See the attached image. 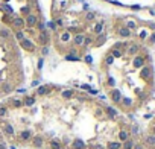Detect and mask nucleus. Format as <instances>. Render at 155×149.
Segmentation results:
<instances>
[{"mask_svg": "<svg viewBox=\"0 0 155 149\" xmlns=\"http://www.w3.org/2000/svg\"><path fill=\"white\" fill-rule=\"evenodd\" d=\"M20 46L23 47L24 50H29V52H32V50L35 49V44L32 40H28V38H24V40H21L20 41Z\"/></svg>", "mask_w": 155, "mask_h": 149, "instance_id": "f257e3e1", "label": "nucleus"}, {"mask_svg": "<svg viewBox=\"0 0 155 149\" xmlns=\"http://www.w3.org/2000/svg\"><path fill=\"white\" fill-rule=\"evenodd\" d=\"M24 23H26V24H28L29 28H34L35 24H38V17L35 15V14H29V15L26 17Z\"/></svg>", "mask_w": 155, "mask_h": 149, "instance_id": "f03ea898", "label": "nucleus"}, {"mask_svg": "<svg viewBox=\"0 0 155 149\" xmlns=\"http://www.w3.org/2000/svg\"><path fill=\"white\" fill-rule=\"evenodd\" d=\"M140 75H141L143 79H151V76H152V68H151V67H144V66H143Z\"/></svg>", "mask_w": 155, "mask_h": 149, "instance_id": "7ed1b4c3", "label": "nucleus"}, {"mask_svg": "<svg viewBox=\"0 0 155 149\" xmlns=\"http://www.w3.org/2000/svg\"><path fill=\"white\" fill-rule=\"evenodd\" d=\"M111 99H113V102H116V103H120L122 100V94H120V90H113L111 91Z\"/></svg>", "mask_w": 155, "mask_h": 149, "instance_id": "20e7f679", "label": "nucleus"}, {"mask_svg": "<svg viewBox=\"0 0 155 149\" xmlns=\"http://www.w3.org/2000/svg\"><path fill=\"white\" fill-rule=\"evenodd\" d=\"M24 24V18H20V17H14L12 18V26L17 28V29H21Z\"/></svg>", "mask_w": 155, "mask_h": 149, "instance_id": "39448f33", "label": "nucleus"}, {"mask_svg": "<svg viewBox=\"0 0 155 149\" xmlns=\"http://www.w3.org/2000/svg\"><path fill=\"white\" fill-rule=\"evenodd\" d=\"M31 138H32V133H31L29 129H24V131L20 133V140H21V142H28V140H31Z\"/></svg>", "mask_w": 155, "mask_h": 149, "instance_id": "423d86ee", "label": "nucleus"}, {"mask_svg": "<svg viewBox=\"0 0 155 149\" xmlns=\"http://www.w3.org/2000/svg\"><path fill=\"white\" fill-rule=\"evenodd\" d=\"M38 41H40L43 46H47V43H49V33L46 32V31L41 32L40 33V37H38Z\"/></svg>", "mask_w": 155, "mask_h": 149, "instance_id": "0eeeda50", "label": "nucleus"}, {"mask_svg": "<svg viewBox=\"0 0 155 149\" xmlns=\"http://www.w3.org/2000/svg\"><path fill=\"white\" fill-rule=\"evenodd\" d=\"M71 148L73 149H85V143H84V140L76 138V140L71 143Z\"/></svg>", "mask_w": 155, "mask_h": 149, "instance_id": "6e6552de", "label": "nucleus"}, {"mask_svg": "<svg viewBox=\"0 0 155 149\" xmlns=\"http://www.w3.org/2000/svg\"><path fill=\"white\" fill-rule=\"evenodd\" d=\"M73 43H75L76 46H82V44H84V35H82V33H78V35L73 38Z\"/></svg>", "mask_w": 155, "mask_h": 149, "instance_id": "1a4fd4ad", "label": "nucleus"}, {"mask_svg": "<svg viewBox=\"0 0 155 149\" xmlns=\"http://www.w3.org/2000/svg\"><path fill=\"white\" fill-rule=\"evenodd\" d=\"M119 140L123 142V143H125L126 140H129V133H128V131H125V129H122L120 133H119Z\"/></svg>", "mask_w": 155, "mask_h": 149, "instance_id": "9d476101", "label": "nucleus"}, {"mask_svg": "<svg viewBox=\"0 0 155 149\" xmlns=\"http://www.w3.org/2000/svg\"><path fill=\"white\" fill-rule=\"evenodd\" d=\"M105 113H106L108 116L111 117V119H114V117L117 116V111H116L113 107H106V108H105Z\"/></svg>", "mask_w": 155, "mask_h": 149, "instance_id": "9b49d317", "label": "nucleus"}, {"mask_svg": "<svg viewBox=\"0 0 155 149\" xmlns=\"http://www.w3.org/2000/svg\"><path fill=\"white\" fill-rule=\"evenodd\" d=\"M32 143H34V146H35V148H41L44 142H43V138H41L40 135H37V137H34V140H32Z\"/></svg>", "mask_w": 155, "mask_h": 149, "instance_id": "f8f14e48", "label": "nucleus"}, {"mask_svg": "<svg viewBox=\"0 0 155 149\" xmlns=\"http://www.w3.org/2000/svg\"><path fill=\"white\" fill-rule=\"evenodd\" d=\"M3 129H5V133L8 134V135H14V133H15V131H14V126H12L11 123H6Z\"/></svg>", "mask_w": 155, "mask_h": 149, "instance_id": "ddd939ff", "label": "nucleus"}, {"mask_svg": "<svg viewBox=\"0 0 155 149\" xmlns=\"http://www.w3.org/2000/svg\"><path fill=\"white\" fill-rule=\"evenodd\" d=\"M46 93H49V87H47V85H41V87L37 90V94H40V96H44Z\"/></svg>", "mask_w": 155, "mask_h": 149, "instance_id": "4468645a", "label": "nucleus"}, {"mask_svg": "<svg viewBox=\"0 0 155 149\" xmlns=\"http://www.w3.org/2000/svg\"><path fill=\"white\" fill-rule=\"evenodd\" d=\"M143 64H144V59L141 56H135L134 58V67H143Z\"/></svg>", "mask_w": 155, "mask_h": 149, "instance_id": "2eb2a0df", "label": "nucleus"}, {"mask_svg": "<svg viewBox=\"0 0 155 149\" xmlns=\"http://www.w3.org/2000/svg\"><path fill=\"white\" fill-rule=\"evenodd\" d=\"M120 148H122L120 142H110L108 143V149H120Z\"/></svg>", "mask_w": 155, "mask_h": 149, "instance_id": "dca6fc26", "label": "nucleus"}, {"mask_svg": "<svg viewBox=\"0 0 155 149\" xmlns=\"http://www.w3.org/2000/svg\"><path fill=\"white\" fill-rule=\"evenodd\" d=\"M23 103H24L26 107H32V105L35 103V98H32V96H28V98L24 99V102H23Z\"/></svg>", "mask_w": 155, "mask_h": 149, "instance_id": "f3484780", "label": "nucleus"}, {"mask_svg": "<svg viewBox=\"0 0 155 149\" xmlns=\"http://www.w3.org/2000/svg\"><path fill=\"white\" fill-rule=\"evenodd\" d=\"M122 148L123 149H132L134 148V142H132V140H126V142L122 145Z\"/></svg>", "mask_w": 155, "mask_h": 149, "instance_id": "a211bd4d", "label": "nucleus"}, {"mask_svg": "<svg viewBox=\"0 0 155 149\" xmlns=\"http://www.w3.org/2000/svg\"><path fill=\"white\" fill-rule=\"evenodd\" d=\"M0 37H2V38H9V37H11V32H9L6 28H3V29H0Z\"/></svg>", "mask_w": 155, "mask_h": 149, "instance_id": "6ab92c4d", "label": "nucleus"}, {"mask_svg": "<svg viewBox=\"0 0 155 149\" xmlns=\"http://www.w3.org/2000/svg\"><path fill=\"white\" fill-rule=\"evenodd\" d=\"M119 33H120L122 37H129V35H131V31H129L128 28H122L120 31H119Z\"/></svg>", "mask_w": 155, "mask_h": 149, "instance_id": "aec40b11", "label": "nucleus"}, {"mask_svg": "<svg viewBox=\"0 0 155 149\" xmlns=\"http://www.w3.org/2000/svg\"><path fill=\"white\" fill-rule=\"evenodd\" d=\"M62 98H64V99L73 98V91H71V90H64V91H62Z\"/></svg>", "mask_w": 155, "mask_h": 149, "instance_id": "412c9836", "label": "nucleus"}, {"mask_svg": "<svg viewBox=\"0 0 155 149\" xmlns=\"http://www.w3.org/2000/svg\"><path fill=\"white\" fill-rule=\"evenodd\" d=\"M102 29H103V24H102V23H97V24L94 26V33L101 35V33H102Z\"/></svg>", "mask_w": 155, "mask_h": 149, "instance_id": "4be33fe9", "label": "nucleus"}, {"mask_svg": "<svg viewBox=\"0 0 155 149\" xmlns=\"http://www.w3.org/2000/svg\"><path fill=\"white\" fill-rule=\"evenodd\" d=\"M111 56H113V58H120V56H122V50L113 49V50H111Z\"/></svg>", "mask_w": 155, "mask_h": 149, "instance_id": "5701e85b", "label": "nucleus"}, {"mask_svg": "<svg viewBox=\"0 0 155 149\" xmlns=\"http://www.w3.org/2000/svg\"><path fill=\"white\" fill-rule=\"evenodd\" d=\"M50 148L52 149H61V143L58 140H52L50 142Z\"/></svg>", "mask_w": 155, "mask_h": 149, "instance_id": "b1692460", "label": "nucleus"}, {"mask_svg": "<svg viewBox=\"0 0 155 149\" xmlns=\"http://www.w3.org/2000/svg\"><path fill=\"white\" fill-rule=\"evenodd\" d=\"M2 9H3L5 12H8V14H12V12H14L12 6H9V5H2Z\"/></svg>", "mask_w": 155, "mask_h": 149, "instance_id": "393cba45", "label": "nucleus"}, {"mask_svg": "<svg viewBox=\"0 0 155 149\" xmlns=\"http://www.w3.org/2000/svg\"><path fill=\"white\" fill-rule=\"evenodd\" d=\"M120 102L125 105V107H131V105H132V100L129 99V98H122Z\"/></svg>", "mask_w": 155, "mask_h": 149, "instance_id": "a878e982", "label": "nucleus"}, {"mask_svg": "<svg viewBox=\"0 0 155 149\" xmlns=\"http://www.w3.org/2000/svg\"><path fill=\"white\" fill-rule=\"evenodd\" d=\"M15 38H17L18 41L24 40V32H23V31H17V33H15Z\"/></svg>", "mask_w": 155, "mask_h": 149, "instance_id": "bb28decb", "label": "nucleus"}, {"mask_svg": "<svg viewBox=\"0 0 155 149\" xmlns=\"http://www.w3.org/2000/svg\"><path fill=\"white\" fill-rule=\"evenodd\" d=\"M2 90H3V93H11V91H12V87H11L9 84H5Z\"/></svg>", "mask_w": 155, "mask_h": 149, "instance_id": "cd10ccee", "label": "nucleus"}, {"mask_svg": "<svg viewBox=\"0 0 155 149\" xmlns=\"http://www.w3.org/2000/svg\"><path fill=\"white\" fill-rule=\"evenodd\" d=\"M105 38H106V37H105L103 33H101V35H99V38L96 40V44H97V46H101V44H102L103 41H105Z\"/></svg>", "mask_w": 155, "mask_h": 149, "instance_id": "c85d7f7f", "label": "nucleus"}, {"mask_svg": "<svg viewBox=\"0 0 155 149\" xmlns=\"http://www.w3.org/2000/svg\"><path fill=\"white\" fill-rule=\"evenodd\" d=\"M8 114V108L6 107H0V117H5Z\"/></svg>", "mask_w": 155, "mask_h": 149, "instance_id": "c756f323", "label": "nucleus"}, {"mask_svg": "<svg viewBox=\"0 0 155 149\" xmlns=\"http://www.w3.org/2000/svg\"><path fill=\"white\" fill-rule=\"evenodd\" d=\"M91 43H93V40L90 37H84V46H90Z\"/></svg>", "mask_w": 155, "mask_h": 149, "instance_id": "7c9ffc66", "label": "nucleus"}, {"mask_svg": "<svg viewBox=\"0 0 155 149\" xmlns=\"http://www.w3.org/2000/svg\"><path fill=\"white\" fill-rule=\"evenodd\" d=\"M70 40V33L67 32V33H62L61 35V41H69Z\"/></svg>", "mask_w": 155, "mask_h": 149, "instance_id": "2f4dec72", "label": "nucleus"}, {"mask_svg": "<svg viewBox=\"0 0 155 149\" xmlns=\"http://www.w3.org/2000/svg\"><path fill=\"white\" fill-rule=\"evenodd\" d=\"M85 18L88 20V21H91V20H94V12H87Z\"/></svg>", "mask_w": 155, "mask_h": 149, "instance_id": "473e14b6", "label": "nucleus"}, {"mask_svg": "<svg viewBox=\"0 0 155 149\" xmlns=\"http://www.w3.org/2000/svg\"><path fill=\"white\" fill-rule=\"evenodd\" d=\"M21 14L29 15V6H23V8H21Z\"/></svg>", "mask_w": 155, "mask_h": 149, "instance_id": "72a5a7b5", "label": "nucleus"}, {"mask_svg": "<svg viewBox=\"0 0 155 149\" xmlns=\"http://www.w3.org/2000/svg\"><path fill=\"white\" fill-rule=\"evenodd\" d=\"M66 59H67V61H79V58L71 56V55H67V56H66Z\"/></svg>", "mask_w": 155, "mask_h": 149, "instance_id": "f704fd0d", "label": "nucleus"}, {"mask_svg": "<svg viewBox=\"0 0 155 149\" xmlns=\"http://www.w3.org/2000/svg\"><path fill=\"white\" fill-rule=\"evenodd\" d=\"M41 55H49V47H47V46H43V49H41Z\"/></svg>", "mask_w": 155, "mask_h": 149, "instance_id": "c9c22d12", "label": "nucleus"}, {"mask_svg": "<svg viewBox=\"0 0 155 149\" xmlns=\"http://www.w3.org/2000/svg\"><path fill=\"white\" fill-rule=\"evenodd\" d=\"M12 105H14V107H15V108H18V107H21V105H23V102H21V100H14V102H12Z\"/></svg>", "mask_w": 155, "mask_h": 149, "instance_id": "e433bc0d", "label": "nucleus"}, {"mask_svg": "<svg viewBox=\"0 0 155 149\" xmlns=\"http://www.w3.org/2000/svg\"><path fill=\"white\" fill-rule=\"evenodd\" d=\"M137 50H138L137 46H131V47H129V53H131V55H134V53H135Z\"/></svg>", "mask_w": 155, "mask_h": 149, "instance_id": "4c0bfd02", "label": "nucleus"}, {"mask_svg": "<svg viewBox=\"0 0 155 149\" xmlns=\"http://www.w3.org/2000/svg\"><path fill=\"white\" fill-rule=\"evenodd\" d=\"M128 29H135V23L134 21H128Z\"/></svg>", "mask_w": 155, "mask_h": 149, "instance_id": "58836bf2", "label": "nucleus"}, {"mask_svg": "<svg viewBox=\"0 0 155 149\" xmlns=\"http://www.w3.org/2000/svg\"><path fill=\"white\" fill-rule=\"evenodd\" d=\"M43 64H44V61H43V59H40V61H38V70H41V68H43Z\"/></svg>", "mask_w": 155, "mask_h": 149, "instance_id": "ea45409f", "label": "nucleus"}, {"mask_svg": "<svg viewBox=\"0 0 155 149\" xmlns=\"http://www.w3.org/2000/svg\"><path fill=\"white\" fill-rule=\"evenodd\" d=\"M108 84H110V85H111V87H114V79H113V78H108Z\"/></svg>", "mask_w": 155, "mask_h": 149, "instance_id": "a19ab883", "label": "nucleus"}, {"mask_svg": "<svg viewBox=\"0 0 155 149\" xmlns=\"http://www.w3.org/2000/svg\"><path fill=\"white\" fill-rule=\"evenodd\" d=\"M113 61H114L113 56H108V58H106V63H108V64H113Z\"/></svg>", "mask_w": 155, "mask_h": 149, "instance_id": "79ce46f5", "label": "nucleus"}, {"mask_svg": "<svg viewBox=\"0 0 155 149\" xmlns=\"http://www.w3.org/2000/svg\"><path fill=\"white\" fill-rule=\"evenodd\" d=\"M96 114H97V116H101V114H102V110H101V108H97V110H96Z\"/></svg>", "mask_w": 155, "mask_h": 149, "instance_id": "37998d69", "label": "nucleus"}, {"mask_svg": "<svg viewBox=\"0 0 155 149\" xmlns=\"http://www.w3.org/2000/svg\"><path fill=\"white\" fill-rule=\"evenodd\" d=\"M85 61H87V63H91V61H93V58H91V56H87Z\"/></svg>", "mask_w": 155, "mask_h": 149, "instance_id": "c03bdc74", "label": "nucleus"}, {"mask_svg": "<svg viewBox=\"0 0 155 149\" xmlns=\"http://www.w3.org/2000/svg\"><path fill=\"white\" fill-rule=\"evenodd\" d=\"M0 149H6V146H5V143H3V142H0Z\"/></svg>", "mask_w": 155, "mask_h": 149, "instance_id": "a18cd8bd", "label": "nucleus"}]
</instances>
